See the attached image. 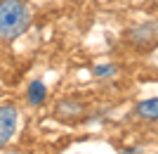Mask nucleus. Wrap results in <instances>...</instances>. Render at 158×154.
<instances>
[{"mask_svg":"<svg viewBox=\"0 0 158 154\" xmlns=\"http://www.w3.org/2000/svg\"><path fill=\"white\" fill-rule=\"evenodd\" d=\"M33 12L26 0H0V40L10 43L24 36L31 26Z\"/></svg>","mask_w":158,"mask_h":154,"instance_id":"1","label":"nucleus"},{"mask_svg":"<svg viewBox=\"0 0 158 154\" xmlns=\"http://www.w3.org/2000/svg\"><path fill=\"white\" fill-rule=\"evenodd\" d=\"M127 43L137 50H153L158 45V19H149L127 31Z\"/></svg>","mask_w":158,"mask_h":154,"instance_id":"2","label":"nucleus"},{"mask_svg":"<svg viewBox=\"0 0 158 154\" xmlns=\"http://www.w3.org/2000/svg\"><path fill=\"white\" fill-rule=\"evenodd\" d=\"M21 123V112L14 104H0V149L10 145L14 133L19 130Z\"/></svg>","mask_w":158,"mask_h":154,"instance_id":"3","label":"nucleus"},{"mask_svg":"<svg viewBox=\"0 0 158 154\" xmlns=\"http://www.w3.org/2000/svg\"><path fill=\"white\" fill-rule=\"evenodd\" d=\"M135 116L139 121H149V123H158V97L151 100H142L135 107Z\"/></svg>","mask_w":158,"mask_h":154,"instance_id":"4","label":"nucleus"},{"mask_svg":"<svg viewBox=\"0 0 158 154\" xmlns=\"http://www.w3.org/2000/svg\"><path fill=\"white\" fill-rule=\"evenodd\" d=\"M28 100L33 102V104H40V102L45 100V88H43V83H33L31 86V97Z\"/></svg>","mask_w":158,"mask_h":154,"instance_id":"5","label":"nucleus"}]
</instances>
